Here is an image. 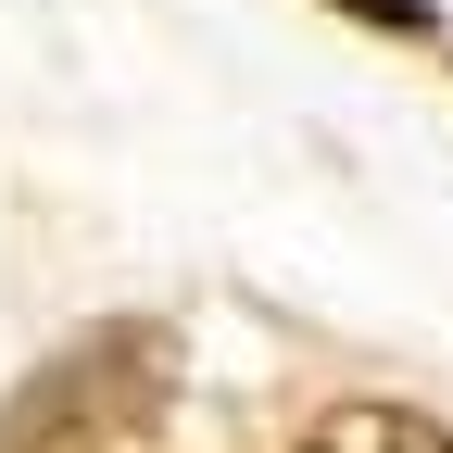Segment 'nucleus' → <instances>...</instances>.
Returning a JSON list of instances; mask_svg holds the SVG:
<instances>
[{"instance_id":"f257e3e1","label":"nucleus","mask_w":453,"mask_h":453,"mask_svg":"<svg viewBox=\"0 0 453 453\" xmlns=\"http://www.w3.org/2000/svg\"><path fill=\"white\" fill-rule=\"evenodd\" d=\"M164 403H177V327L101 315L50 365H26V390L0 403V453H151Z\"/></svg>"},{"instance_id":"f03ea898","label":"nucleus","mask_w":453,"mask_h":453,"mask_svg":"<svg viewBox=\"0 0 453 453\" xmlns=\"http://www.w3.org/2000/svg\"><path fill=\"white\" fill-rule=\"evenodd\" d=\"M303 453H453V428H428L416 403H327Z\"/></svg>"},{"instance_id":"7ed1b4c3","label":"nucleus","mask_w":453,"mask_h":453,"mask_svg":"<svg viewBox=\"0 0 453 453\" xmlns=\"http://www.w3.org/2000/svg\"><path fill=\"white\" fill-rule=\"evenodd\" d=\"M353 26H378V38H441V0H340Z\"/></svg>"}]
</instances>
